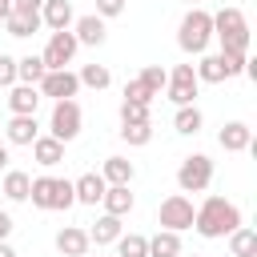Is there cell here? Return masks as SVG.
<instances>
[{
    "label": "cell",
    "mask_w": 257,
    "mask_h": 257,
    "mask_svg": "<svg viewBox=\"0 0 257 257\" xmlns=\"http://www.w3.org/2000/svg\"><path fill=\"white\" fill-rule=\"evenodd\" d=\"M229 253L233 257H257V233L249 225H237L229 233Z\"/></svg>",
    "instance_id": "4316f807"
},
{
    "label": "cell",
    "mask_w": 257,
    "mask_h": 257,
    "mask_svg": "<svg viewBox=\"0 0 257 257\" xmlns=\"http://www.w3.org/2000/svg\"><path fill=\"white\" fill-rule=\"evenodd\" d=\"M40 100H44V96H40L36 84H20V80H16V84L8 88V108H12L16 116H32V112L40 108Z\"/></svg>",
    "instance_id": "7c38bea8"
},
{
    "label": "cell",
    "mask_w": 257,
    "mask_h": 257,
    "mask_svg": "<svg viewBox=\"0 0 257 257\" xmlns=\"http://www.w3.org/2000/svg\"><path fill=\"white\" fill-rule=\"evenodd\" d=\"M120 141L128 149H145L153 141V120H141V124H120Z\"/></svg>",
    "instance_id": "4dcf8cb0"
},
{
    "label": "cell",
    "mask_w": 257,
    "mask_h": 257,
    "mask_svg": "<svg viewBox=\"0 0 257 257\" xmlns=\"http://www.w3.org/2000/svg\"><path fill=\"white\" fill-rule=\"evenodd\" d=\"M229 257H233V253H229Z\"/></svg>",
    "instance_id": "7dc6e473"
},
{
    "label": "cell",
    "mask_w": 257,
    "mask_h": 257,
    "mask_svg": "<svg viewBox=\"0 0 257 257\" xmlns=\"http://www.w3.org/2000/svg\"><path fill=\"white\" fill-rule=\"evenodd\" d=\"M185 249H181V233H173V229H157L153 237H149V257H181Z\"/></svg>",
    "instance_id": "cb8c5ba5"
},
{
    "label": "cell",
    "mask_w": 257,
    "mask_h": 257,
    "mask_svg": "<svg viewBox=\"0 0 257 257\" xmlns=\"http://www.w3.org/2000/svg\"><path fill=\"white\" fill-rule=\"evenodd\" d=\"M40 4H44V0H12V8H24V12H28V8H40Z\"/></svg>",
    "instance_id": "ab89813d"
},
{
    "label": "cell",
    "mask_w": 257,
    "mask_h": 257,
    "mask_svg": "<svg viewBox=\"0 0 257 257\" xmlns=\"http://www.w3.org/2000/svg\"><path fill=\"white\" fill-rule=\"evenodd\" d=\"M237 225H245V217H241V209H237L233 201H225V197H205V201L197 205V213H193V229H197L205 241L229 237Z\"/></svg>",
    "instance_id": "6da1fadb"
},
{
    "label": "cell",
    "mask_w": 257,
    "mask_h": 257,
    "mask_svg": "<svg viewBox=\"0 0 257 257\" xmlns=\"http://www.w3.org/2000/svg\"><path fill=\"white\" fill-rule=\"evenodd\" d=\"M36 88H40V96L72 100V96L80 92V80H76V72H72V68H52V72H44V80H40Z\"/></svg>",
    "instance_id": "9c48e42d"
},
{
    "label": "cell",
    "mask_w": 257,
    "mask_h": 257,
    "mask_svg": "<svg viewBox=\"0 0 257 257\" xmlns=\"http://www.w3.org/2000/svg\"><path fill=\"white\" fill-rule=\"evenodd\" d=\"M193 68H197V80H201V84H221V80H229L221 52H201V64H193Z\"/></svg>",
    "instance_id": "d4e9b609"
},
{
    "label": "cell",
    "mask_w": 257,
    "mask_h": 257,
    "mask_svg": "<svg viewBox=\"0 0 257 257\" xmlns=\"http://www.w3.org/2000/svg\"><path fill=\"white\" fill-rule=\"evenodd\" d=\"M173 128H177L181 137H197V133L205 128V112H201L197 104H177V112H173Z\"/></svg>",
    "instance_id": "7402d4cb"
},
{
    "label": "cell",
    "mask_w": 257,
    "mask_h": 257,
    "mask_svg": "<svg viewBox=\"0 0 257 257\" xmlns=\"http://www.w3.org/2000/svg\"><path fill=\"white\" fill-rule=\"evenodd\" d=\"M28 189H32V177H28L24 169H8V173H4V189H0V193H4L8 201H28Z\"/></svg>",
    "instance_id": "484cf974"
},
{
    "label": "cell",
    "mask_w": 257,
    "mask_h": 257,
    "mask_svg": "<svg viewBox=\"0 0 257 257\" xmlns=\"http://www.w3.org/2000/svg\"><path fill=\"white\" fill-rule=\"evenodd\" d=\"M124 217H112V213H100L96 221H92V229H88V241L100 249V245H112L120 233H124V225H120Z\"/></svg>",
    "instance_id": "ffe728a7"
},
{
    "label": "cell",
    "mask_w": 257,
    "mask_h": 257,
    "mask_svg": "<svg viewBox=\"0 0 257 257\" xmlns=\"http://www.w3.org/2000/svg\"><path fill=\"white\" fill-rule=\"evenodd\" d=\"M100 205H104V213H112V217H128L133 205H137V197L128 193V185H108L104 197H100Z\"/></svg>",
    "instance_id": "44dd1931"
},
{
    "label": "cell",
    "mask_w": 257,
    "mask_h": 257,
    "mask_svg": "<svg viewBox=\"0 0 257 257\" xmlns=\"http://www.w3.org/2000/svg\"><path fill=\"white\" fill-rule=\"evenodd\" d=\"M4 28H8V36H16V40L40 32V8H28V12H24V8H12L8 20H4Z\"/></svg>",
    "instance_id": "2e32d148"
},
{
    "label": "cell",
    "mask_w": 257,
    "mask_h": 257,
    "mask_svg": "<svg viewBox=\"0 0 257 257\" xmlns=\"http://www.w3.org/2000/svg\"><path fill=\"white\" fill-rule=\"evenodd\" d=\"M16 84V56L0 52V88H12Z\"/></svg>",
    "instance_id": "8d00e7d4"
},
{
    "label": "cell",
    "mask_w": 257,
    "mask_h": 257,
    "mask_svg": "<svg viewBox=\"0 0 257 257\" xmlns=\"http://www.w3.org/2000/svg\"><path fill=\"white\" fill-rule=\"evenodd\" d=\"M4 137H8V145H32V141L40 137L36 112H32V116H16V112H12V120L4 124Z\"/></svg>",
    "instance_id": "e0dca14e"
},
{
    "label": "cell",
    "mask_w": 257,
    "mask_h": 257,
    "mask_svg": "<svg viewBox=\"0 0 257 257\" xmlns=\"http://www.w3.org/2000/svg\"><path fill=\"white\" fill-rule=\"evenodd\" d=\"M76 80H80V88H108L112 84V72H108V64H84L80 72H76Z\"/></svg>",
    "instance_id": "f1b7e54d"
},
{
    "label": "cell",
    "mask_w": 257,
    "mask_h": 257,
    "mask_svg": "<svg viewBox=\"0 0 257 257\" xmlns=\"http://www.w3.org/2000/svg\"><path fill=\"white\" fill-rule=\"evenodd\" d=\"M181 257H201V253H181Z\"/></svg>",
    "instance_id": "ee69618b"
},
{
    "label": "cell",
    "mask_w": 257,
    "mask_h": 257,
    "mask_svg": "<svg viewBox=\"0 0 257 257\" xmlns=\"http://www.w3.org/2000/svg\"><path fill=\"white\" fill-rule=\"evenodd\" d=\"M0 257H16V249H12L8 241H0Z\"/></svg>",
    "instance_id": "b9f144b4"
},
{
    "label": "cell",
    "mask_w": 257,
    "mask_h": 257,
    "mask_svg": "<svg viewBox=\"0 0 257 257\" xmlns=\"http://www.w3.org/2000/svg\"><path fill=\"white\" fill-rule=\"evenodd\" d=\"M28 201L40 209V213H56V177H32V189H28Z\"/></svg>",
    "instance_id": "d6986e66"
},
{
    "label": "cell",
    "mask_w": 257,
    "mask_h": 257,
    "mask_svg": "<svg viewBox=\"0 0 257 257\" xmlns=\"http://www.w3.org/2000/svg\"><path fill=\"white\" fill-rule=\"evenodd\" d=\"M80 124H84V112H80V104H76V96L72 100H52V112H48V137H56V141H76L80 137Z\"/></svg>",
    "instance_id": "277c9868"
},
{
    "label": "cell",
    "mask_w": 257,
    "mask_h": 257,
    "mask_svg": "<svg viewBox=\"0 0 257 257\" xmlns=\"http://www.w3.org/2000/svg\"><path fill=\"white\" fill-rule=\"evenodd\" d=\"M84 257H92V253H84Z\"/></svg>",
    "instance_id": "bcb514c9"
},
{
    "label": "cell",
    "mask_w": 257,
    "mask_h": 257,
    "mask_svg": "<svg viewBox=\"0 0 257 257\" xmlns=\"http://www.w3.org/2000/svg\"><path fill=\"white\" fill-rule=\"evenodd\" d=\"M221 60H225V76L233 80V76L245 72V60H249V56H245V52H221Z\"/></svg>",
    "instance_id": "d590c367"
},
{
    "label": "cell",
    "mask_w": 257,
    "mask_h": 257,
    "mask_svg": "<svg viewBox=\"0 0 257 257\" xmlns=\"http://www.w3.org/2000/svg\"><path fill=\"white\" fill-rule=\"evenodd\" d=\"M141 120H153V116H149V104H141V100H120V124H141Z\"/></svg>",
    "instance_id": "1f68e13d"
},
{
    "label": "cell",
    "mask_w": 257,
    "mask_h": 257,
    "mask_svg": "<svg viewBox=\"0 0 257 257\" xmlns=\"http://www.w3.org/2000/svg\"><path fill=\"white\" fill-rule=\"evenodd\" d=\"M76 36H72V28H60V32H48V44H44V52H40V60H44V68L52 72V68H68L72 64V56H76Z\"/></svg>",
    "instance_id": "ba28073f"
},
{
    "label": "cell",
    "mask_w": 257,
    "mask_h": 257,
    "mask_svg": "<svg viewBox=\"0 0 257 257\" xmlns=\"http://www.w3.org/2000/svg\"><path fill=\"white\" fill-rule=\"evenodd\" d=\"M8 12H12V0H0V24L8 20Z\"/></svg>",
    "instance_id": "60d3db41"
},
{
    "label": "cell",
    "mask_w": 257,
    "mask_h": 257,
    "mask_svg": "<svg viewBox=\"0 0 257 257\" xmlns=\"http://www.w3.org/2000/svg\"><path fill=\"white\" fill-rule=\"evenodd\" d=\"M72 36H76V44L100 48V44L108 40V28H104V20H100L96 12H84V16H76V20H72Z\"/></svg>",
    "instance_id": "30bf717a"
},
{
    "label": "cell",
    "mask_w": 257,
    "mask_h": 257,
    "mask_svg": "<svg viewBox=\"0 0 257 257\" xmlns=\"http://www.w3.org/2000/svg\"><path fill=\"white\" fill-rule=\"evenodd\" d=\"M213 185V161L205 153H189L177 169V189L181 193H205Z\"/></svg>",
    "instance_id": "5b68a950"
},
{
    "label": "cell",
    "mask_w": 257,
    "mask_h": 257,
    "mask_svg": "<svg viewBox=\"0 0 257 257\" xmlns=\"http://www.w3.org/2000/svg\"><path fill=\"white\" fill-rule=\"evenodd\" d=\"M197 92H201V80H197V68L193 64H177L165 80V96L173 104H197Z\"/></svg>",
    "instance_id": "52a82bcc"
},
{
    "label": "cell",
    "mask_w": 257,
    "mask_h": 257,
    "mask_svg": "<svg viewBox=\"0 0 257 257\" xmlns=\"http://www.w3.org/2000/svg\"><path fill=\"white\" fill-rule=\"evenodd\" d=\"M12 229H16L12 213H4V209H0V241H8V237H12Z\"/></svg>",
    "instance_id": "f35d334b"
},
{
    "label": "cell",
    "mask_w": 257,
    "mask_h": 257,
    "mask_svg": "<svg viewBox=\"0 0 257 257\" xmlns=\"http://www.w3.org/2000/svg\"><path fill=\"white\" fill-rule=\"evenodd\" d=\"M44 72H48V68H44V60H40V56H32V52L16 60V80H20V84H40V80H44Z\"/></svg>",
    "instance_id": "83f0119b"
},
{
    "label": "cell",
    "mask_w": 257,
    "mask_h": 257,
    "mask_svg": "<svg viewBox=\"0 0 257 257\" xmlns=\"http://www.w3.org/2000/svg\"><path fill=\"white\" fill-rule=\"evenodd\" d=\"M104 189H108V185H104V177H100V173H80V177L72 181L76 205H92V209H96V205H100V197H104Z\"/></svg>",
    "instance_id": "9a60e30c"
},
{
    "label": "cell",
    "mask_w": 257,
    "mask_h": 257,
    "mask_svg": "<svg viewBox=\"0 0 257 257\" xmlns=\"http://www.w3.org/2000/svg\"><path fill=\"white\" fill-rule=\"evenodd\" d=\"M213 36L221 40V52H245L249 56V20L241 8H221L213 12Z\"/></svg>",
    "instance_id": "3957f363"
},
{
    "label": "cell",
    "mask_w": 257,
    "mask_h": 257,
    "mask_svg": "<svg viewBox=\"0 0 257 257\" xmlns=\"http://www.w3.org/2000/svg\"><path fill=\"white\" fill-rule=\"evenodd\" d=\"M217 145H221L225 153H249V149H253V128H249L245 120H229V124L217 133Z\"/></svg>",
    "instance_id": "8fae6325"
},
{
    "label": "cell",
    "mask_w": 257,
    "mask_h": 257,
    "mask_svg": "<svg viewBox=\"0 0 257 257\" xmlns=\"http://www.w3.org/2000/svg\"><path fill=\"white\" fill-rule=\"evenodd\" d=\"M72 20H76L72 0H44V4H40V24H44V28L60 32V28H72Z\"/></svg>",
    "instance_id": "5bb4252c"
},
{
    "label": "cell",
    "mask_w": 257,
    "mask_h": 257,
    "mask_svg": "<svg viewBox=\"0 0 257 257\" xmlns=\"http://www.w3.org/2000/svg\"><path fill=\"white\" fill-rule=\"evenodd\" d=\"M72 205H76L72 181H68V177H56V213H64V209H72Z\"/></svg>",
    "instance_id": "836d02e7"
},
{
    "label": "cell",
    "mask_w": 257,
    "mask_h": 257,
    "mask_svg": "<svg viewBox=\"0 0 257 257\" xmlns=\"http://www.w3.org/2000/svg\"><path fill=\"white\" fill-rule=\"evenodd\" d=\"M28 149H32V157H36V165H44V169H56V165L64 161V141H56V137H48V133L36 137Z\"/></svg>",
    "instance_id": "ac0fdd59"
},
{
    "label": "cell",
    "mask_w": 257,
    "mask_h": 257,
    "mask_svg": "<svg viewBox=\"0 0 257 257\" xmlns=\"http://www.w3.org/2000/svg\"><path fill=\"white\" fill-rule=\"evenodd\" d=\"M185 4H197V0H185Z\"/></svg>",
    "instance_id": "f6af8a7d"
},
{
    "label": "cell",
    "mask_w": 257,
    "mask_h": 257,
    "mask_svg": "<svg viewBox=\"0 0 257 257\" xmlns=\"http://www.w3.org/2000/svg\"><path fill=\"white\" fill-rule=\"evenodd\" d=\"M209 44H213V12L193 4L177 24V48L189 56H201V52H209Z\"/></svg>",
    "instance_id": "7a4b0ae2"
},
{
    "label": "cell",
    "mask_w": 257,
    "mask_h": 257,
    "mask_svg": "<svg viewBox=\"0 0 257 257\" xmlns=\"http://www.w3.org/2000/svg\"><path fill=\"white\" fill-rule=\"evenodd\" d=\"M100 177H104V185H133L137 169H133V161H128V157H104Z\"/></svg>",
    "instance_id": "603a6c76"
},
{
    "label": "cell",
    "mask_w": 257,
    "mask_h": 257,
    "mask_svg": "<svg viewBox=\"0 0 257 257\" xmlns=\"http://www.w3.org/2000/svg\"><path fill=\"white\" fill-rule=\"evenodd\" d=\"M0 169H8V145H0Z\"/></svg>",
    "instance_id": "7bdbcfd3"
},
{
    "label": "cell",
    "mask_w": 257,
    "mask_h": 257,
    "mask_svg": "<svg viewBox=\"0 0 257 257\" xmlns=\"http://www.w3.org/2000/svg\"><path fill=\"white\" fill-rule=\"evenodd\" d=\"M193 213H197V205L185 193H169L161 201V209H157V225L173 229V233H185V229H193Z\"/></svg>",
    "instance_id": "8992f818"
},
{
    "label": "cell",
    "mask_w": 257,
    "mask_h": 257,
    "mask_svg": "<svg viewBox=\"0 0 257 257\" xmlns=\"http://www.w3.org/2000/svg\"><path fill=\"white\" fill-rule=\"evenodd\" d=\"M141 80L149 84V92H153V96H161V88H165V80H169V72H165L161 64H145V68H141Z\"/></svg>",
    "instance_id": "d6a6232c"
},
{
    "label": "cell",
    "mask_w": 257,
    "mask_h": 257,
    "mask_svg": "<svg viewBox=\"0 0 257 257\" xmlns=\"http://www.w3.org/2000/svg\"><path fill=\"white\" fill-rule=\"evenodd\" d=\"M88 249H92L88 229H80V225H64V229L56 233V253H64V257H84Z\"/></svg>",
    "instance_id": "4fadbf2b"
},
{
    "label": "cell",
    "mask_w": 257,
    "mask_h": 257,
    "mask_svg": "<svg viewBox=\"0 0 257 257\" xmlns=\"http://www.w3.org/2000/svg\"><path fill=\"white\" fill-rule=\"evenodd\" d=\"M112 245H116V257H149V237L145 233H120Z\"/></svg>",
    "instance_id": "f546056e"
},
{
    "label": "cell",
    "mask_w": 257,
    "mask_h": 257,
    "mask_svg": "<svg viewBox=\"0 0 257 257\" xmlns=\"http://www.w3.org/2000/svg\"><path fill=\"white\" fill-rule=\"evenodd\" d=\"M124 100H141V104H153V92H149V84H145L141 76H133V80L124 84Z\"/></svg>",
    "instance_id": "e575fe53"
},
{
    "label": "cell",
    "mask_w": 257,
    "mask_h": 257,
    "mask_svg": "<svg viewBox=\"0 0 257 257\" xmlns=\"http://www.w3.org/2000/svg\"><path fill=\"white\" fill-rule=\"evenodd\" d=\"M124 12V0H96V16L100 20H112V16H120Z\"/></svg>",
    "instance_id": "74e56055"
}]
</instances>
